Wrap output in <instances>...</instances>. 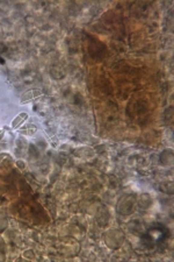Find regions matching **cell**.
Masks as SVG:
<instances>
[{
  "label": "cell",
  "mask_w": 174,
  "mask_h": 262,
  "mask_svg": "<svg viewBox=\"0 0 174 262\" xmlns=\"http://www.w3.org/2000/svg\"><path fill=\"white\" fill-rule=\"evenodd\" d=\"M26 118H27V114H24V113L20 114V116H17L15 120L13 121V127H14V128H16L19 125H21V121H22V120H24Z\"/></svg>",
  "instance_id": "6da1fadb"
}]
</instances>
